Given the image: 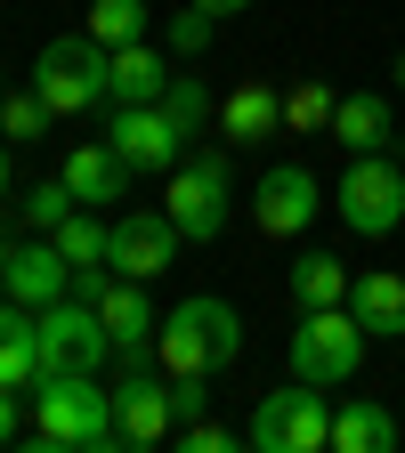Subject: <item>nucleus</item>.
Wrapping results in <instances>:
<instances>
[{
    "label": "nucleus",
    "mask_w": 405,
    "mask_h": 453,
    "mask_svg": "<svg viewBox=\"0 0 405 453\" xmlns=\"http://www.w3.org/2000/svg\"><path fill=\"white\" fill-rule=\"evenodd\" d=\"M154 357H162L170 380H211V372H227V365L244 357V316L227 308V300H211V292H195V300H179V308L162 316Z\"/></svg>",
    "instance_id": "1"
},
{
    "label": "nucleus",
    "mask_w": 405,
    "mask_h": 453,
    "mask_svg": "<svg viewBox=\"0 0 405 453\" xmlns=\"http://www.w3.org/2000/svg\"><path fill=\"white\" fill-rule=\"evenodd\" d=\"M33 437L57 453H97L113 445V388H97V372H41L33 380Z\"/></svg>",
    "instance_id": "2"
},
{
    "label": "nucleus",
    "mask_w": 405,
    "mask_h": 453,
    "mask_svg": "<svg viewBox=\"0 0 405 453\" xmlns=\"http://www.w3.org/2000/svg\"><path fill=\"white\" fill-rule=\"evenodd\" d=\"M105 65H113V49H105V41H90V33H66V41H49V49L33 57V89L49 97V113H57V122H74V113H97V105H113V89H105Z\"/></svg>",
    "instance_id": "3"
},
{
    "label": "nucleus",
    "mask_w": 405,
    "mask_h": 453,
    "mask_svg": "<svg viewBox=\"0 0 405 453\" xmlns=\"http://www.w3.org/2000/svg\"><path fill=\"white\" fill-rule=\"evenodd\" d=\"M365 324H357V308L340 300V308H300V324H292V380H308V388H340V380H357V365H365Z\"/></svg>",
    "instance_id": "4"
},
{
    "label": "nucleus",
    "mask_w": 405,
    "mask_h": 453,
    "mask_svg": "<svg viewBox=\"0 0 405 453\" xmlns=\"http://www.w3.org/2000/svg\"><path fill=\"white\" fill-rule=\"evenodd\" d=\"M332 211L349 235H397L405 226V162L397 154H349V170L332 187Z\"/></svg>",
    "instance_id": "5"
},
{
    "label": "nucleus",
    "mask_w": 405,
    "mask_h": 453,
    "mask_svg": "<svg viewBox=\"0 0 405 453\" xmlns=\"http://www.w3.org/2000/svg\"><path fill=\"white\" fill-rule=\"evenodd\" d=\"M227 154H179V170H162V211L187 243H219L227 235Z\"/></svg>",
    "instance_id": "6"
},
{
    "label": "nucleus",
    "mask_w": 405,
    "mask_h": 453,
    "mask_svg": "<svg viewBox=\"0 0 405 453\" xmlns=\"http://www.w3.org/2000/svg\"><path fill=\"white\" fill-rule=\"evenodd\" d=\"M260 453H324L332 445V405H324V388H268L260 405H252V429H244Z\"/></svg>",
    "instance_id": "7"
},
{
    "label": "nucleus",
    "mask_w": 405,
    "mask_h": 453,
    "mask_svg": "<svg viewBox=\"0 0 405 453\" xmlns=\"http://www.w3.org/2000/svg\"><path fill=\"white\" fill-rule=\"evenodd\" d=\"M97 365H113V332L97 324V308L82 292L49 300L41 308V372H97Z\"/></svg>",
    "instance_id": "8"
},
{
    "label": "nucleus",
    "mask_w": 405,
    "mask_h": 453,
    "mask_svg": "<svg viewBox=\"0 0 405 453\" xmlns=\"http://www.w3.org/2000/svg\"><path fill=\"white\" fill-rule=\"evenodd\" d=\"M105 146L122 154V162L138 170V179H162V170H179V154H187V130H179V113H170V105L154 97V105H113Z\"/></svg>",
    "instance_id": "9"
},
{
    "label": "nucleus",
    "mask_w": 405,
    "mask_h": 453,
    "mask_svg": "<svg viewBox=\"0 0 405 453\" xmlns=\"http://www.w3.org/2000/svg\"><path fill=\"white\" fill-rule=\"evenodd\" d=\"M113 429H122V445H170V437H179V396H170V372L122 365V380H113Z\"/></svg>",
    "instance_id": "10"
},
{
    "label": "nucleus",
    "mask_w": 405,
    "mask_h": 453,
    "mask_svg": "<svg viewBox=\"0 0 405 453\" xmlns=\"http://www.w3.org/2000/svg\"><path fill=\"white\" fill-rule=\"evenodd\" d=\"M316 211H324V187H316V170H300V162H276L268 179H260V195H252L260 235H276V243L308 235V226H316Z\"/></svg>",
    "instance_id": "11"
},
{
    "label": "nucleus",
    "mask_w": 405,
    "mask_h": 453,
    "mask_svg": "<svg viewBox=\"0 0 405 453\" xmlns=\"http://www.w3.org/2000/svg\"><path fill=\"white\" fill-rule=\"evenodd\" d=\"M179 226H170V211H130V219H113V275H130V283H154L162 267H179Z\"/></svg>",
    "instance_id": "12"
},
{
    "label": "nucleus",
    "mask_w": 405,
    "mask_h": 453,
    "mask_svg": "<svg viewBox=\"0 0 405 453\" xmlns=\"http://www.w3.org/2000/svg\"><path fill=\"white\" fill-rule=\"evenodd\" d=\"M0 292L25 300V308H49V300H66V292H74V259L57 251L49 235H25V243L9 251V267H0Z\"/></svg>",
    "instance_id": "13"
},
{
    "label": "nucleus",
    "mask_w": 405,
    "mask_h": 453,
    "mask_svg": "<svg viewBox=\"0 0 405 453\" xmlns=\"http://www.w3.org/2000/svg\"><path fill=\"white\" fill-rule=\"evenodd\" d=\"M219 130H227V146L276 138V130H284V89H276V81H236V89L219 97Z\"/></svg>",
    "instance_id": "14"
},
{
    "label": "nucleus",
    "mask_w": 405,
    "mask_h": 453,
    "mask_svg": "<svg viewBox=\"0 0 405 453\" xmlns=\"http://www.w3.org/2000/svg\"><path fill=\"white\" fill-rule=\"evenodd\" d=\"M41 380V308L0 300V388H33Z\"/></svg>",
    "instance_id": "15"
},
{
    "label": "nucleus",
    "mask_w": 405,
    "mask_h": 453,
    "mask_svg": "<svg viewBox=\"0 0 405 453\" xmlns=\"http://www.w3.org/2000/svg\"><path fill=\"white\" fill-rule=\"evenodd\" d=\"M57 179H66V187H74V195H82L90 211H105L113 195H130V179H138V170H130L122 154H113V146H74Z\"/></svg>",
    "instance_id": "16"
},
{
    "label": "nucleus",
    "mask_w": 405,
    "mask_h": 453,
    "mask_svg": "<svg viewBox=\"0 0 405 453\" xmlns=\"http://www.w3.org/2000/svg\"><path fill=\"white\" fill-rule=\"evenodd\" d=\"M105 89H113V105H154L170 89L162 49L154 41H122V49H113V65H105Z\"/></svg>",
    "instance_id": "17"
},
{
    "label": "nucleus",
    "mask_w": 405,
    "mask_h": 453,
    "mask_svg": "<svg viewBox=\"0 0 405 453\" xmlns=\"http://www.w3.org/2000/svg\"><path fill=\"white\" fill-rule=\"evenodd\" d=\"M349 308H357V324H365L373 340H405V275H397V267L357 275V283H349Z\"/></svg>",
    "instance_id": "18"
},
{
    "label": "nucleus",
    "mask_w": 405,
    "mask_h": 453,
    "mask_svg": "<svg viewBox=\"0 0 405 453\" xmlns=\"http://www.w3.org/2000/svg\"><path fill=\"white\" fill-rule=\"evenodd\" d=\"M324 138H340L349 154H389V138H397V122H389V97H373V89L340 97V105H332V130H324Z\"/></svg>",
    "instance_id": "19"
},
{
    "label": "nucleus",
    "mask_w": 405,
    "mask_h": 453,
    "mask_svg": "<svg viewBox=\"0 0 405 453\" xmlns=\"http://www.w3.org/2000/svg\"><path fill=\"white\" fill-rule=\"evenodd\" d=\"M49 243L66 251V259H74V275H82V267H105V259H113V226L82 203V211H66V219L49 226Z\"/></svg>",
    "instance_id": "20"
},
{
    "label": "nucleus",
    "mask_w": 405,
    "mask_h": 453,
    "mask_svg": "<svg viewBox=\"0 0 405 453\" xmlns=\"http://www.w3.org/2000/svg\"><path fill=\"white\" fill-rule=\"evenodd\" d=\"M332 445L340 453H389L397 445V413L389 405H340L332 413Z\"/></svg>",
    "instance_id": "21"
},
{
    "label": "nucleus",
    "mask_w": 405,
    "mask_h": 453,
    "mask_svg": "<svg viewBox=\"0 0 405 453\" xmlns=\"http://www.w3.org/2000/svg\"><path fill=\"white\" fill-rule=\"evenodd\" d=\"M292 300L300 308H340L349 300V267H340L332 251H300L292 259Z\"/></svg>",
    "instance_id": "22"
},
{
    "label": "nucleus",
    "mask_w": 405,
    "mask_h": 453,
    "mask_svg": "<svg viewBox=\"0 0 405 453\" xmlns=\"http://www.w3.org/2000/svg\"><path fill=\"white\" fill-rule=\"evenodd\" d=\"M332 89L324 81H292V89H284V130H292V138H324L332 130Z\"/></svg>",
    "instance_id": "23"
},
{
    "label": "nucleus",
    "mask_w": 405,
    "mask_h": 453,
    "mask_svg": "<svg viewBox=\"0 0 405 453\" xmlns=\"http://www.w3.org/2000/svg\"><path fill=\"white\" fill-rule=\"evenodd\" d=\"M90 41L105 49H122V41H146V0H90Z\"/></svg>",
    "instance_id": "24"
},
{
    "label": "nucleus",
    "mask_w": 405,
    "mask_h": 453,
    "mask_svg": "<svg viewBox=\"0 0 405 453\" xmlns=\"http://www.w3.org/2000/svg\"><path fill=\"white\" fill-rule=\"evenodd\" d=\"M49 122H57V113H49V97H41V89H25V97H0V138H9V146L49 138Z\"/></svg>",
    "instance_id": "25"
},
{
    "label": "nucleus",
    "mask_w": 405,
    "mask_h": 453,
    "mask_svg": "<svg viewBox=\"0 0 405 453\" xmlns=\"http://www.w3.org/2000/svg\"><path fill=\"white\" fill-rule=\"evenodd\" d=\"M17 203H25V226H33V235H49L66 211H82V195H74L66 179H49V187H33V195H17Z\"/></svg>",
    "instance_id": "26"
},
{
    "label": "nucleus",
    "mask_w": 405,
    "mask_h": 453,
    "mask_svg": "<svg viewBox=\"0 0 405 453\" xmlns=\"http://www.w3.org/2000/svg\"><path fill=\"white\" fill-rule=\"evenodd\" d=\"M211 25H219V17L187 0V9H179V17L162 25V49H170V57H203V49H211Z\"/></svg>",
    "instance_id": "27"
},
{
    "label": "nucleus",
    "mask_w": 405,
    "mask_h": 453,
    "mask_svg": "<svg viewBox=\"0 0 405 453\" xmlns=\"http://www.w3.org/2000/svg\"><path fill=\"white\" fill-rule=\"evenodd\" d=\"M162 105H170V113H179V130H187V138H195V130L211 122V113H219V105H211V89H203V81H187V73H170V89H162Z\"/></svg>",
    "instance_id": "28"
},
{
    "label": "nucleus",
    "mask_w": 405,
    "mask_h": 453,
    "mask_svg": "<svg viewBox=\"0 0 405 453\" xmlns=\"http://www.w3.org/2000/svg\"><path fill=\"white\" fill-rule=\"evenodd\" d=\"M179 453H236V429H219V421H179Z\"/></svg>",
    "instance_id": "29"
},
{
    "label": "nucleus",
    "mask_w": 405,
    "mask_h": 453,
    "mask_svg": "<svg viewBox=\"0 0 405 453\" xmlns=\"http://www.w3.org/2000/svg\"><path fill=\"white\" fill-rule=\"evenodd\" d=\"M170 396H179V421H203V405H211V380H170Z\"/></svg>",
    "instance_id": "30"
},
{
    "label": "nucleus",
    "mask_w": 405,
    "mask_h": 453,
    "mask_svg": "<svg viewBox=\"0 0 405 453\" xmlns=\"http://www.w3.org/2000/svg\"><path fill=\"white\" fill-rule=\"evenodd\" d=\"M25 437V413H17V388H0V445Z\"/></svg>",
    "instance_id": "31"
},
{
    "label": "nucleus",
    "mask_w": 405,
    "mask_h": 453,
    "mask_svg": "<svg viewBox=\"0 0 405 453\" xmlns=\"http://www.w3.org/2000/svg\"><path fill=\"white\" fill-rule=\"evenodd\" d=\"M195 9H211V17H244L252 0H195Z\"/></svg>",
    "instance_id": "32"
},
{
    "label": "nucleus",
    "mask_w": 405,
    "mask_h": 453,
    "mask_svg": "<svg viewBox=\"0 0 405 453\" xmlns=\"http://www.w3.org/2000/svg\"><path fill=\"white\" fill-rule=\"evenodd\" d=\"M17 195V179H9V138H0V203Z\"/></svg>",
    "instance_id": "33"
},
{
    "label": "nucleus",
    "mask_w": 405,
    "mask_h": 453,
    "mask_svg": "<svg viewBox=\"0 0 405 453\" xmlns=\"http://www.w3.org/2000/svg\"><path fill=\"white\" fill-rule=\"evenodd\" d=\"M389 81H397V89H405V49H397V65H389Z\"/></svg>",
    "instance_id": "34"
},
{
    "label": "nucleus",
    "mask_w": 405,
    "mask_h": 453,
    "mask_svg": "<svg viewBox=\"0 0 405 453\" xmlns=\"http://www.w3.org/2000/svg\"><path fill=\"white\" fill-rule=\"evenodd\" d=\"M9 251H17V243H9V235H0V267H9Z\"/></svg>",
    "instance_id": "35"
},
{
    "label": "nucleus",
    "mask_w": 405,
    "mask_h": 453,
    "mask_svg": "<svg viewBox=\"0 0 405 453\" xmlns=\"http://www.w3.org/2000/svg\"><path fill=\"white\" fill-rule=\"evenodd\" d=\"M0 97H9V89H0Z\"/></svg>",
    "instance_id": "36"
}]
</instances>
